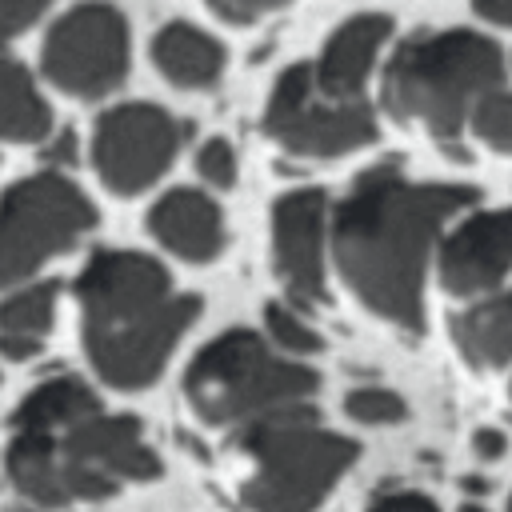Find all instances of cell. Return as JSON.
Here are the masks:
<instances>
[{
	"label": "cell",
	"instance_id": "cell-1",
	"mask_svg": "<svg viewBox=\"0 0 512 512\" xmlns=\"http://www.w3.org/2000/svg\"><path fill=\"white\" fill-rule=\"evenodd\" d=\"M4 472L28 508L56 512L112 500L164 468L136 416L108 412L80 376H48L12 412Z\"/></svg>",
	"mask_w": 512,
	"mask_h": 512
},
{
	"label": "cell",
	"instance_id": "cell-2",
	"mask_svg": "<svg viewBox=\"0 0 512 512\" xmlns=\"http://www.w3.org/2000/svg\"><path fill=\"white\" fill-rule=\"evenodd\" d=\"M472 200L476 188L408 180L396 160L360 172L332 216V256L352 296L392 328L420 332L432 244Z\"/></svg>",
	"mask_w": 512,
	"mask_h": 512
},
{
	"label": "cell",
	"instance_id": "cell-3",
	"mask_svg": "<svg viewBox=\"0 0 512 512\" xmlns=\"http://www.w3.org/2000/svg\"><path fill=\"white\" fill-rule=\"evenodd\" d=\"M80 340L92 372L120 392L148 388L200 316V296L176 292L160 260L100 248L76 276Z\"/></svg>",
	"mask_w": 512,
	"mask_h": 512
},
{
	"label": "cell",
	"instance_id": "cell-4",
	"mask_svg": "<svg viewBox=\"0 0 512 512\" xmlns=\"http://www.w3.org/2000/svg\"><path fill=\"white\" fill-rule=\"evenodd\" d=\"M356 456L360 444L324 428L312 404L280 408L236 428V496L248 512H316Z\"/></svg>",
	"mask_w": 512,
	"mask_h": 512
},
{
	"label": "cell",
	"instance_id": "cell-5",
	"mask_svg": "<svg viewBox=\"0 0 512 512\" xmlns=\"http://www.w3.org/2000/svg\"><path fill=\"white\" fill-rule=\"evenodd\" d=\"M504 84V52L496 40L448 28L408 36L384 68V108L448 140L472 120V108Z\"/></svg>",
	"mask_w": 512,
	"mask_h": 512
},
{
	"label": "cell",
	"instance_id": "cell-6",
	"mask_svg": "<svg viewBox=\"0 0 512 512\" xmlns=\"http://www.w3.org/2000/svg\"><path fill=\"white\" fill-rule=\"evenodd\" d=\"M320 376L280 356L264 336L232 328L208 340L184 368V404L208 428H244L268 412L312 404Z\"/></svg>",
	"mask_w": 512,
	"mask_h": 512
},
{
	"label": "cell",
	"instance_id": "cell-7",
	"mask_svg": "<svg viewBox=\"0 0 512 512\" xmlns=\"http://www.w3.org/2000/svg\"><path fill=\"white\" fill-rule=\"evenodd\" d=\"M96 224L92 200L60 172L16 180L0 196V288L28 280Z\"/></svg>",
	"mask_w": 512,
	"mask_h": 512
},
{
	"label": "cell",
	"instance_id": "cell-8",
	"mask_svg": "<svg viewBox=\"0 0 512 512\" xmlns=\"http://www.w3.org/2000/svg\"><path fill=\"white\" fill-rule=\"evenodd\" d=\"M264 132L296 156H344L376 140V116L364 100H328L312 80V64H292L272 84Z\"/></svg>",
	"mask_w": 512,
	"mask_h": 512
},
{
	"label": "cell",
	"instance_id": "cell-9",
	"mask_svg": "<svg viewBox=\"0 0 512 512\" xmlns=\"http://www.w3.org/2000/svg\"><path fill=\"white\" fill-rule=\"evenodd\" d=\"M40 68L76 100L112 92L128 76V20L104 0L68 8L44 36Z\"/></svg>",
	"mask_w": 512,
	"mask_h": 512
},
{
	"label": "cell",
	"instance_id": "cell-10",
	"mask_svg": "<svg viewBox=\"0 0 512 512\" xmlns=\"http://www.w3.org/2000/svg\"><path fill=\"white\" fill-rule=\"evenodd\" d=\"M180 148V124L156 104H116L96 120L92 164L108 192L136 196L152 188Z\"/></svg>",
	"mask_w": 512,
	"mask_h": 512
},
{
	"label": "cell",
	"instance_id": "cell-11",
	"mask_svg": "<svg viewBox=\"0 0 512 512\" xmlns=\"http://www.w3.org/2000/svg\"><path fill=\"white\" fill-rule=\"evenodd\" d=\"M324 216L320 188H296L272 204V268L300 304H324Z\"/></svg>",
	"mask_w": 512,
	"mask_h": 512
},
{
	"label": "cell",
	"instance_id": "cell-12",
	"mask_svg": "<svg viewBox=\"0 0 512 512\" xmlns=\"http://www.w3.org/2000/svg\"><path fill=\"white\" fill-rule=\"evenodd\" d=\"M512 272V208L476 212L440 244L436 276L452 296H484Z\"/></svg>",
	"mask_w": 512,
	"mask_h": 512
},
{
	"label": "cell",
	"instance_id": "cell-13",
	"mask_svg": "<svg viewBox=\"0 0 512 512\" xmlns=\"http://www.w3.org/2000/svg\"><path fill=\"white\" fill-rule=\"evenodd\" d=\"M388 32H392V20L380 16V12H360V16L344 20L328 36L320 60L312 64L316 88L328 100H360V92H364V84L372 76V64H376V56H380V48L388 40Z\"/></svg>",
	"mask_w": 512,
	"mask_h": 512
},
{
	"label": "cell",
	"instance_id": "cell-14",
	"mask_svg": "<svg viewBox=\"0 0 512 512\" xmlns=\"http://www.w3.org/2000/svg\"><path fill=\"white\" fill-rule=\"evenodd\" d=\"M148 232L160 248L188 264H208L224 248V216L208 192L172 188L148 208Z\"/></svg>",
	"mask_w": 512,
	"mask_h": 512
},
{
	"label": "cell",
	"instance_id": "cell-15",
	"mask_svg": "<svg viewBox=\"0 0 512 512\" xmlns=\"http://www.w3.org/2000/svg\"><path fill=\"white\" fill-rule=\"evenodd\" d=\"M224 44L216 36H208L204 28L196 24H184V20H172L156 32L152 40V64L156 72L176 84V88H208L220 80L224 72Z\"/></svg>",
	"mask_w": 512,
	"mask_h": 512
},
{
	"label": "cell",
	"instance_id": "cell-16",
	"mask_svg": "<svg viewBox=\"0 0 512 512\" xmlns=\"http://www.w3.org/2000/svg\"><path fill=\"white\" fill-rule=\"evenodd\" d=\"M456 352L472 368H504L512 364V288L488 296L452 316Z\"/></svg>",
	"mask_w": 512,
	"mask_h": 512
},
{
	"label": "cell",
	"instance_id": "cell-17",
	"mask_svg": "<svg viewBox=\"0 0 512 512\" xmlns=\"http://www.w3.org/2000/svg\"><path fill=\"white\" fill-rule=\"evenodd\" d=\"M52 132V108L36 92L24 64L0 56V140L32 144Z\"/></svg>",
	"mask_w": 512,
	"mask_h": 512
},
{
	"label": "cell",
	"instance_id": "cell-18",
	"mask_svg": "<svg viewBox=\"0 0 512 512\" xmlns=\"http://www.w3.org/2000/svg\"><path fill=\"white\" fill-rule=\"evenodd\" d=\"M56 320V280L24 284L0 300V336L44 340Z\"/></svg>",
	"mask_w": 512,
	"mask_h": 512
},
{
	"label": "cell",
	"instance_id": "cell-19",
	"mask_svg": "<svg viewBox=\"0 0 512 512\" xmlns=\"http://www.w3.org/2000/svg\"><path fill=\"white\" fill-rule=\"evenodd\" d=\"M264 328H268V344L280 352V356H312V352H320L324 348V340H320V332L296 312V308H288V304H268L264 308Z\"/></svg>",
	"mask_w": 512,
	"mask_h": 512
},
{
	"label": "cell",
	"instance_id": "cell-20",
	"mask_svg": "<svg viewBox=\"0 0 512 512\" xmlns=\"http://www.w3.org/2000/svg\"><path fill=\"white\" fill-rule=\"evenodd\" d=\"M344 412L356 420V424H368V428H380V424H400L408 416V404L400 392L392 388H380V384H364V388H352L344 396Z\"/></svg>",
	"mask_w": 512,
	"mask_h": 512
},
{
	"label": "cell",
	"instance_id": "cell-21",
	"mask_svg": "<svg viewBox=\"0 0 512 512\" xmlns=\"http://www.w3.org/2000/svg\"><path fill=\"white\" fill-rule=\"evenodd\" d=\"M472 132L488 148L512 152V88H496L472 108Z\"/></svg>",
	"mask_w": 512,
	"mask_h": 512
},
{
	"label": "cell",
	"instance_id": "cell-22",
	"mask_svg": "<svg viewBox=\"0 0 512 512\" xmlns=\"http://www.w3.org/2000/svg\"><path fill=\"white\" fill-rule=\"evenodd\" d=\"M196 172L204 176V184L212 188H232L236 184V148L224 136H212L200 144L196 152Z\"/></svg>",
	"mask_w": 512,
	"mask_h": 512
},
{
	"label": "cell",
	"instance_id": "cell-23",
	"mask_svg": "<svg viewBox=\"0 0 512 512\" xmlns=\"http://www.w3.org/2000/svg\"><path fill=\"white\" fill-rule=\"evenodd\" d=\"M48 8H52V0H0V48L8 40H16L28 24H36Z\"/></svg>",
	"mask_w": 512,
	"mask_h": 512
},
{
	"label": "cell",
	"instance_id": "cell-24",
	"mask_svg": "<svg viewBox=\"0 0 512 512\" xmlns=\"http://www.w3.org/2000/svg\"><path fill=\"white\" fill-rule=\"evenodd\" d=\"M368 512H440L436 500L428 492H416V488H396V492H380Z\"/></svg>",
	"mask_w": 512,
	"mask_h": 512
},
{
	"label": "cell",
	"instance_id": "cell-25",
	"mask_svg": "<svg viewBox=\"0 0 512 512\" xmlns=\"http://www.w3.org/2000/svg\"><path fill=\"white\" fill-rule=\"evenodd\" d=\"M288 0H208V8L232 24H248V20H260L276 8H284Z\"/></svg>",
	"mask_w": 512,
	"mask_h": 512
},
{
	"label": "cell",
	"instance_id": "cell-26",
	"mask_svg": "<svg viewBox=\"0 0 512 512\" xmlns=\"http://www.w3.org/2000/svg\"><path fill=\"white\" fill-rule=\"evenodd\" d=\"M472 452H476V460H500L504 452H508V436L500 432V428H476L472 432Z\"/></svg>",
	"mask_w": 512,
	"mask_h": 512
},
{
	"label": "cell",
	"instance_id": "cell-27",
	"mask_svg": "<svg viewBox=\"0 0 512 512\" xmlns=\"http://www.w3.org/2000/svg\"><path fill=\"white\" fill-rule=\"evenodd\" d=\"M476 16L496 24V28H512V0H472Z\"/></svg>",
	"mask_w": 512,
	"mask_h": 512
},
{
	"label": "cell",
	"instance_id": "cell-28",
	"mask_svg": "<svg viewBox=\"0 0 512 512\" xmlns=\"http://www.w3.org/2000/svg\"><path fill=\"white\" fill-rule=\"evenodd\" d=\"M44 340H24V336H0V356L4 360H32Z\"/></svg>",
	"mask_w": 512,
	"mask_h": 512
},
{
	"label": "cell",
	"instance_id": "cell-29",
	"mask_svg": "<svg viewBox=\"0 0 512 512\" xmlns=\"http://www.w3.org/2000/svg\"><path fill=\"white\" fill-rule=\"evenodd\" d=\"M72 156H76V136H72V132H60V136L52 140V148H48V160H52V164H60V160L68 164Z\"/></svg>",
	"mask_w": 512,
	"mask_h": 512
},
{
	"label": "cell",
	"instance_id": "cell-30",
	"mask_svg": "<svg viewBox=\"0 0 512 512\" xmlns=\"http://www.w3.org/2000/svg\"><path fill=\"white\" fill-rule=\"evenodd\" d=\"M460 512H484L480 504H460Z\"/></svg>",
	"mask_w": 512,
	"mask_h": 512
},
{
	"label": "cell",
	"instance_id": "cell-31",
	"mask_svg": "<svg viewBox=\"0 0 512 512\" xmlns=\"http://www.w3.org/2000/svg\"><path fill=\"white\" fill-rule=\"evenodd\" d=\"M508 512H512V496H508Z\"/></svg>",
	"mask_w": 512,
	"mask_h": 512
},
{
	"label": "cell",
	"instance_id": "cell-32",
	"mask_svg": "<svg viewBox=\"0 0 512 512\" xmlns=\"http://www.w3.org/2000/svg\"><path fill=\"white\" fill-rule=\"evenodd\" d=\"M508 396H512V384H508Z\"/></svg>",
	"mask_w": 512,
	"mask_h": 512
}]
</instances>
